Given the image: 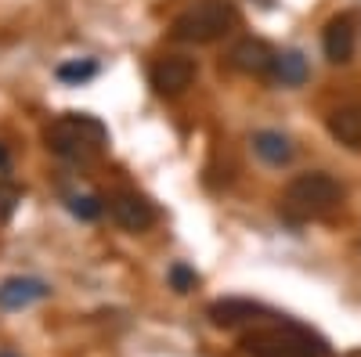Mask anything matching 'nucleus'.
I'll return each mask as SVG.
<instances>
[{"label":"nucleus","instance_id":"nucleus-1","mask_svg":"<svg viewBox=\"0 0 361 357\" xmlns=\"http://www.w3.org/2000/svg\"><path fill=\"white\" fill-rule=\"evenodd\" d=\"M109 141V130L102 119L87 112H66L47 127V144L54 156H62L69 163H90L102 156V148Z\"/></svg>","mask_w":361,"mask_h":357},{"label":"nucleus","instance_id":"nucleus-2","mask_svg":"<svg viewBox=\"0 0 361 357\" xmlns=\"http://www.w3.org/2000/svg\"><path fill=\"white\" fill-rule=\"evenodd\" d=\"M343 202V188L336 177H329L322 170L311 173H300L296 181H289V188L282 192V213L289 220H318L329 217Z\"/></svg>","mask_w":361,"mask_h":357},{"label":"nucleus","instance_id":"nucleus-3","mask_svg":"<svg viewBox=\"0 0 361 357\" xmlns=\"http://www.w3.org/2000/svg\"><path fill=\"white\" fill-rule=\"evenodd\" d=\"M243 353L246 357H325V343L293 321H279V325H264L253 329L250 336H243Z\"/></svg>","mask_w":361,"mask_h":357},{"label":"nucleus","instance_id":"nucleus-4","mask_svg":"<svg viewBox=\"0 0 361 357\" xmlns=\"http://www.w3.org/2000/svg\"><path fill=\"white\" fill-rule=\"evenodd\" d=\"M238 22L231 0H195L188 11H180L173 22V37L188 44H214Z\"/></svg>","mask_w":361,"mask_h":357},{"label":"nucleus","instance_id":"nucleus-5","mask_svg":"<svg viewBox=\"0 0 361 357\" xmlns=\"http://www.w3.org/2000/svg\"><path fill=\"white\" fill-rule=\"evenodd\" d=\"M195 73H199L195 58H188V54H163L159 62L148 69V80H152L156 94L177 98V94H185L188 87L195 83Z\"/></svg>","mask_w":361,"mask_h":357},{"label":"nucleus","instance_id":"nucleus-6","mask_svg":"<svg viewBox=\"0 0 361 357\" xmlns=\"http://www.w3.org/2000/svg\"><path fill=\"white\" fill-rule=\"evenodd\" d=\"M105 210H109V217H112L119 227L130 231V234H141V231H148V227L156 224L152 202L141 199L137 192H116V195H109V199H105Z\"/></svg>","mask_w":361,"mask_h":357},{"label":"nucleus","instance_id":"nucleus-7","mask_svg":"<svg viewBox=\"0 0 361 357\" xmlns=\"http://www.w3.org/2000/svg\"><path fill=\"white\" fill-rule=\"evenodd\" d=\"M231 65L238 69V73H250V76H271L275 73V58H279V51L271 47L267 40H257V37H246V40H238L235 47H231Z\"/></svg>","mask_w":361,"mask_h":357},{"label":"nucleus","instance_id":"nucleus-8","mask_svg":"<svg viewBox=\"0 0 361 357\" xmlns=\"http://www.w3.org/2000/svg\"><path fill=\"white\" fill-rule=\"evenodd\" d=\"M325 127H329V134H333L336 144L350 148V152H361V101L336 105L325 115Z\"/></svg>","mask_w":361,"mask_h":357},{"label":"nucleus","instance_id":"nucleus-9","mask_svg":"<svg viewBox=\"0 0 361 357\" xmlns=\"http://www.w3.org/2000/svg\"><path fill=\"white\" fill-rule=\"evenodd\" d=\"M51 289L40 278H8L0 285V311H25L40 300H47Z\"/></svg>","mask_w":361,"mask_h":357},{"label":"nucleus","instance_id":"nucleus-10","mask_svg":"<svg viewBox=\"0 0 361 357\" xmlns=\"http://www.w3.org/2000/svg\"><path fill=\"white\" fill-rule=\"evenodd\" d=\"M322 47L329 62H350L354 54V15H336L322 29Z\"/></svg>","mask_w":361,"mask_h":357},{"label":"nucleus","instance_id":"nucleus-11","mask_svg":"<svg viewBox=\"0 0 361 357\" xmlns=\"http://www.w3.org/2000/svg\"><path fill=\"white\" fill-rule=\"evenodd\" d=\"M209 321L217 325V329H238V325H246V321H257V318H264L267 311L260 307V303H253V300H217V303H209Z\"/></svg>","mask_w":361,"mask_h":357},{"label":"nucleus","instance_id":"nucleus-12","mask_svg":"<svg viewBox=\"0 0 361 357\" xmlns=\"http://www.w3.org/2000/svg\"><path fill=\"white\" fill-rule=\"evenodd\" d=\"M253 152L267 163V166H286L293 159V141L279 130H257L253 134Z\"/></svg>","mask_w":361,"mask_h":357},{"label":"nucleus","instance_id":"nucleus-13","mask_svg":"<svg viewBox=\"0 0 361 357\" xmlns=\"http://www.w3.org/2000/svg\"><path fill=\"white\" fill-rule=\"evenodd\" d=\"M275 76L282 87H300L307 80V62H304V54L300 51H282L279 58H275Z\"/></svg>","mask_w":361,"mask_h":357},{"label":"nucleus","instance_id":"nucleus-14","mask_svg":"<svg viewBox=\"0 0 361 357\" xmlns=\"http://www.w3.org/2000/svg\"><path fill=\"white\" fill-rule=\"evenodd\" d=\"M54 76L62 80V83H69V87H80V83H87V80H94V76H98V62H90V58L62 62V65L54 69Z\"/></svg>","mask_w":361,"mask_h":357},{"label":"nucleus","instance_id":"nucleus-15","mask_svg":"<svg viewBox=\"0 0 361 357\" xmlns=\"http://www.w3.org/2000/svg\"><path fill=\"white\" fill-rule=\"evenodd\" d=\"M69 210H73L80 220H98L102 210H105V202H98L94 195H73V199H69Z\"/></svg>","mask_w":361,"mask_h":357},{"label":"nucleus","instance_id":"nucleus-16","mask_svg":"<svg viewBox=\"0 0 361 357\" xmlns=\"http://www.w3.org/2000/svg\"><path fill=\"white\" fill-rule=\"evenodd\" d=\"M195 282H199V275L192 271V267H185V263H173V267H170V285H173V292H192Z\"/></svg>","mask_w":361,"mask_h":357},{"label":"nucleus","instance_id":"nucleus-17","mask_svg":"<svg viewBox=\"0 0 361 357\" xmlns=\"http://www.w3.org/2000/svg\"><path fill=\"white\" fill-rule=\"evenodd\" d=\"M15 199H18V195H15L11 188H0V224H4V220L11 217V210H15Z\"/></svg>","mask_w":361,"mask_h":357},{"label":"nucleus","instance_id":"nucleus-18","mask_svg":"<svg viewBox=\"0 0 361 357\" xmlns=\"http://www.w3.org/2000/svg\"><path fill=\"white\" fill-rule=\"evenodd\" d=\"M0 170H8V152H4V144H0Z\"/></svg>","mask_w":361,"mask_h":357},{"label":"nucleus","instance_id":"nucleus-19","mask_svg":"<svg viewBox=\"0 0 361 357\" xmlns=\"http://www.w3.org/2000/svg\"><path fill=\"white\" fill-rule=\"evenodd\" d=\"M0 357H15V353H0Z\"/></svg>","mask_w":361,"mask_h":357}]
</instances>
